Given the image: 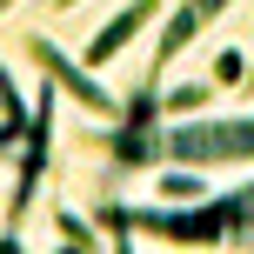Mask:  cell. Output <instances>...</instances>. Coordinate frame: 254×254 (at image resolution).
I'll return each mask as SVG.
<instances>
[{"label": "cell", "mask_w": 254, "mask_h": 254, "mask_svg": "<svg viewBox=\"0 0 254 254\" xmlns=\"http://www.w3.org/2000/svg\"><path fill=\"white\" fill-rule=\"evenodd\" d=\"M154 13H161V0H134V7H121V13H114V20H107V27H101V34H94V40H87V54H80V67H107V61H114V54L127 47V40H134V34H140V27H147V20H154Z\"/></svg>", "instance_id": "cell-3"}, {"label": "cell", "mask_w": 254, "mask_h": 254, "mask_svg": "<svg viewBox=\"0 0 254 254\" xmlns=\"http://www.w3.org/2000/svg\"><path fill=\"white\" fill-rule=\"evenodd\" d=\"M27 61H34V67H47V80H54V87H67L80 107H87V114H121V107H114V94H107V87H101V80H94L80 61H67V54L54 47L47 34H34V40H27Z\"/></svg>", "instance_id": "cell-2"}, {"label": "cell", "mask_w": 254, "mask_h": 254, "mask_svg": "<svg viewBox=\"0 0 254 254\" xmlns=\"http://www.w3.org/2000/svg\"><path fill=\"white\" fill-rule=\"evenodd\" d=\"M13 140H20V121H7V127H0V154H7Z\"/></svg>", "instance_id": "cell-12"}, {"label": "cell", "mask_w": 254, "mask_h": 254, "mask_svg": "<svg viewBox=\"0 0 254 254\" xmlns=\"http://www.w3.org/2000/svg\"><path fill=\"white\" fill-rule=\"evenodd\" d=\"M214 80H221V87H241V80H248V54L241 47H221L214 54Z\"/></svg>", "instance_id": "cell-8"}, {"label": "cell", "mask_w": 254, "mask_h": 254, "mask_svg": "<svg viewBox=\"0 0 254 254\" xmlns=\"http://www.w3.org/2000/svg\"><path fill=\"white\" fill-rule=\"evenodd\" d=\"M201 101H207L201 87H174V94H161V107H167V114H194Z\"/></svg>", "instance_id": "cell-10"}, {"label": "cell", "mask_w": 254, "mask_h": 254, "mask_svg": "<svg viewBox=\"0 0 254 254\" xmlns=\"http://www.w3.org/2000/svg\"><path fill=\"white\" fill-rule=\"evenodd\" d=\"M161 201H207V181L194 174V167H174V174L161 181Z\"/></svg>", "instance_id": "cell-6"}, {"label": "cell", "mask_w": 254, "mask_h": 254, "mask_svg": "<svg viewBox=\"0 0 254 254\" xmlns=\"http://www.w3.org/2000/svg\"><path fill=\"white\" fill-rule=\"evenodd\" d=\"M201 27H207V20H201V13L188 7V0H181V7H174V20L161 27V47H154V74H167V67H174V54L188 47V40L201 34Z\"/></svg>", "instance_id": "cell-4"}, {"label": "cell", "mask_w": 254, "mask_h": 254, "mask_svg": "<svg viewBox=\"0 0 254 254\" xmlns=\"http://www.w3.org/2000/svg\"><path fill=\"white\" fill-rule=\"evenodd\" d=\"M188 7H194V13H201V20H214V13H228V7H234V0H188Z\"/></svg>", "instance_id": "cell-11"}, {"label": "cell", "mask_w": 254, "mask_h": 254, "mask_svg": "<svg viewBox=\"0 0 254 254\" xmlns=\"http://www.w3.org/2000/svg\"><path fill=\"white\" fill-rule=\"evenodd\" d=\"M54 228H61V241H67V248H101V234H94L87 221L74 214V207H61V214H54Z\"/></svg>", "instance_id": "cell-7"}, {"label": "cell", "mask_w": 254, "mask_h": 254, "mask_svg": "<svg viewBox=\"0 0 254 254\" xmlns=\"http://www.w3.org/2000/svg\"><path fill=\"white\" fill-rule=\"evenodd\" d=\"M107 147H114L121 167H147V161H161V134H154V127H114V134H107Z\"/></svg>", "instance_id": "cell-5"}, {"label": "cell", "mask_w": 254, "mask_h": 254, "mask_svg": "<svg viewBox=\"0 0 254 254\" xmlns=\"http://www.w3.org/2000/svg\"><path fill=\"white\" fill-rule=\"evenodd\" d=\"M54 7H74V0H54Z\"/></svg>", "instance_id": "cell-13"}, {"label": "cell", "mask_w": 254, "mask_h": 254, "mask_svg": "<svg viewBox=\"0 0 254 254\" xmlns=\"http://www.w3.org/2000/svg\"><path fill=\"white\" fill-rule=\"evenodd\" d=\"M0 114H7V121H20V114H27V101H20V87H13L7 67H0Z\"/></svg>", "instance_id": "cell-9"}, {"label": "cell", "mask_w": 254, "mask_h": 254, "mask_svg": "<svg viewBox=\"0 0 254 254\" xmlns=\"http://www.w3.org/2000/svg\"><path fill=\"white\" fill-rule=\"evenodd\" d=\"M161 154L174 167H241L254 154V121H201V127H167Z\"/></svg>", "instance_id": "cell-1"}]
</instances>
